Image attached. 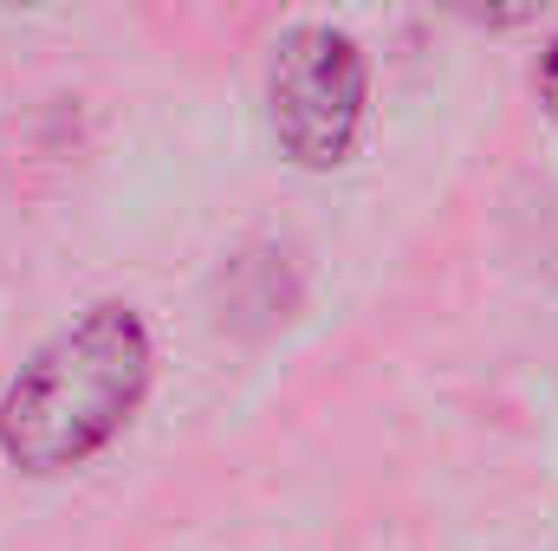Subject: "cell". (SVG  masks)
I'll return each mask as SVG.
<instances>
[{
  "label": "cell",
  "instance_id": "obj_1",
  "mask_svg": "<svg viewBox=\"0 0 558 551\" xmlns=\"http://www.w3.org/2000/svg\"><path fill=\"white\" fill-rule=\"evenodd\" d=\"M149 390V331L131 305H98L46 338L0 396V454L26 474L92 461Z\"/></svg>",
  "mask_w": 558,
  "mask_h": 551
},
{
  "label": "cell",
  "instance_id": "obj_3",
  "mask_svg": "<svg viewBox=\"0 0 558 551\" xmlns=\"http://www.w3.org/2000/svg\"><path fill=\"white\" fill-rule=\"evenodd\" d=\"M539 98H546V111L558 118V33H553V46L539 52Z\"/></svg>",
  "mask_w": 558,
  "mask_h": 551
},
{
  "label": "cell",
  "instance_id": "obj_2",
  "mask_svg": "<svg viewBox=\"0 0 558 551\" xmlns=\"http://www.w3.org/2000/svg\"><path fill=\"white\" fill-rule=\"evenodd\" d=\"M364 52L338 26H292L267 65V118L292 162L331 169L364 131Z\"/></svg>",
  "mask_w": 558,
  "mask_h": 551
}]
</instances>
